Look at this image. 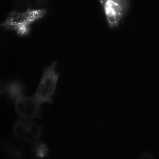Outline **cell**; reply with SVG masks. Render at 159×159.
Listing matches in <instances>:
<instances>
[{"mask_svg":"<svg viewBox=\"0 0 159 159\" xmlns=\"http://www.w3.org/2000/svg\"><path fill=\"white\" fill-rule=\"evenodd\" d=\"M44 8H29L22 11L13 10L7 13L1 25L5 29L15 31L20 35L30 32V25L46 13Z\"/></svg>","mask_w":159,"mask_h":159,"instance_id":"6da1fadb","label":"cell"},{"mask_svg":"<svg viewBox=\"0 0 159 159\" xmlns=\"http://www.w3.org/2000/svg\"><path fill=\"white\" fill-rule=\"evenodd\" d=\"M57 62L51 64L43 70L42 75L34 96L40 103H52V98L56 89L59 74L55 70Z\"/></svg>","mask_w":159,"mask_h":159,"instance_id":"7a4b0ae2","label":"cell"},{"mask_svg":"<svg viewBox=\"0 0 159 159\" xmlns=\"http://www.w3.org/2000/svg\"><path fill=\"white\" fill-rule=\"evenodd\" d=\"M43 128L30 120L20 118L13 123V134L17 141L30 143L40 139Z\"/></svg>","mask_w":159,"mask_h":159,"instance_id":"3957f363","label":"cell"},{"mask_svg":"<svg viewBox=\"0 0 159 159\" xmlns=\"http://www.w3.org/2000/svg\"><path fill=\"white\" fill-rule=\"evenodd\" d=\"M40 104L34 96L23 95L15 101V109L20 118L31 120L41 116Z\"/></svg>","mask_w":159,"mask_h":159,"instance_id":"277c9868","label":"cell"},{"mask_svg":"<svg viewBox=\"0 0 159 159\" xmlns=\"http://www.w3.org/2000/svg\"><path fill=\"white\" fill-rule=\"evenodd\" d=\"M108 25L113 29L118 26L128 6L125 0L100 1Z\"/></svg>","mask_w":159,"mask_h":159,"instance_id":"5b68a950","label":"cell"},{"mask_svg":"<svg viewBox=\"0 0 159 159\" xmlns=\"http://www.w3.org/2000/svg\"><path fill=\"white\" fill-rule=\"evenodd\" d=\"M17 141V140H16ZM7 140L2 143V150L10 159H27V151L25 147L17 141Z\"/></svg>","mask_w":159,"mask_h":159,"instance_id":"8992f818","label":"cell"},{"mask_svg":"<svg viewBox=\"0 0 159 159\" xmlns=\"http://www.w3.org/2000/svg\"><path fill=\"white\" fill-rule=\"evenodd\" d=\"M25 86L21 82L13 80L2 84L1 87V93H6L11 99L15 101L23 95Z\"/></svg>","mask_w":159,"mask_h":159,"instance_id":"52a82bcc","label":"cell"},{"mask_svg":"<svg viewBox=\"0 0 159 159\" xmlns=\"http://www.w3.org/2000/svg\"><path fill=\"white\" fill-rule=\"evenodd\" d=\"M30 144V157L34 159H47L49 155V150L47 145L39 139Z\"/></svg>","mask_w":159,"mask_h":159,"instance_id":"ba28073f","label":"cell"},{"mask_svg":"<svg viewBox=\"0 0 159 159\" xmlns=\"http://www.w3.org/2000/svg\"><path fill=\"white\" fill-rule=\"evenodd\" d=\"M139 159H154L151 153L148 151H144L141 154Z\"/></svg>","mask_w":159,"mask_h":159,"instance_id":"9c48e42d","label":"cell"}]
</instances>
